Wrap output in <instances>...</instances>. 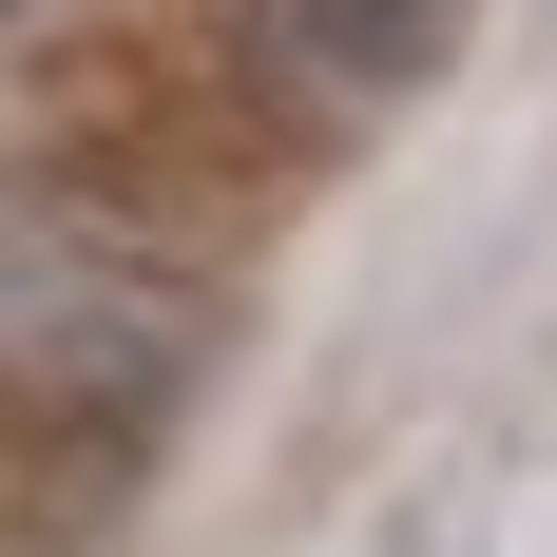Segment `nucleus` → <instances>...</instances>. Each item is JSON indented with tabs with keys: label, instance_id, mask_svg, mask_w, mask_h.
<instances>
[{
	"label": "nucleus",
	"instance_id": "obj_2",
	"mask_svg": "<svg viewBox=\"0 0 557 557\" xmlns=\"http://www.w3.org/2000/svg\"><path fill=\"white\" fill-rule=\"evenodd\" d=\"M443 39H461V0H250V77H270V97H308V115L423 97V77H443Z\"/></svg>",
	"mask_w": 557,
	"mask_h": 557
},
{
	"label": "nucleus",
	"instance_id": "obj_1",
	"mask_svg": "<svg viewBox=\"0 0 557 557\" xmlns=\"http://www.w3.org/2000/svg\"><path fill=\"white\" fill-rule=\"evenodd\" d=\"M193 366V288L135 270L77 193H0V404L39 423H135Z\"/></svg>",
	"mask_w": 557,
	"mask_h": 557
},
{
	"label": "nucleus",
	"instance_id": "obj_3",
	"mask_svg": "<svg viewBox=\"0 0 557 557\" xmlns=\"http://www.w3.org/2000/svg\"><path fill=\"white\" fill-rule=\"evenodd\" d=\"M0 20H39V0H0Z\"/></svg>",
	"mask_w": 557,
	"mask_h": 557
}]
</instances>
